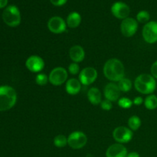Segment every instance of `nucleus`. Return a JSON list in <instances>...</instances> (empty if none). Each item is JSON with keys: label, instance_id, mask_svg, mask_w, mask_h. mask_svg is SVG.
<instances>
[{"label": "nucleus", "instance_id": "c85d7f7f", "mask_svg": "<svg viewBox=\"0 0 157 157\" xmlns=\"http://www.w3.org/2000/svg\"><path fill=\"white\" fill-rule=\"evenodd\" d=\"M150 75H151L155 79L157 80V61L153 62L151 67H150Z\"/></svg>", "mask_w": 157, "mask_h": 157}, {"label": "nucleus", "instance_id": "aec40b11", "mask_svg": "<svg viewBox=\"0 0 157 157\" xmlns=\"http://www.w3.org/2000/svg\"><path fill=\"white\" fill-rule=\"evenodd\" d=\"M144 106L147 109L150 110H153L157 108V96L156 95L152 94L148 95L147 98L144 99Z\"/></svg>", "mask_w": 157, "mask_h": 157}, {"label": "nucleus", "instance_id": "dca6fc26", "mask_svg": "<svg viewBox=\"0 0 157 157\" xmlns=\"http://www.w3.org/2000/svg\"><path fill=\"white\" fill-rule=\"evenodd\" d=\"M69 56L72 62L79 64L85 58V51L81 45H74L69 50Z\"/></svg>", "mask_w": 157, "mask_h": 157}, {"label": "nucleus", "instance_id": "473e14b6", "mask_svg": "<svg viewBox=\"0 0 157 157\" xmlns=\"http://www.w3.org/2000/svg\"><path fill=\"white\" fill-rule=\"evenodd\" d=\"M127 157H140L137 152H130L127 154Z\"/></svg>", "mask_w": 157, "mask_h": 157}, {"label": "nucleus", "instance_id": "5701e85b", "mask_svg": "<svg viewBox=\"0 0 157 157\" xmlns=\"http://www.w3.org/2000/svg\"><path fill=\"white\" fill-rule=\"evenodd\" d=\"M54 145L58 148H63L67 145V137L63 134H58L54 138Z\"/></svg>", "mask_w": 157, "mask_h": 157}, {"label": "nucleus", "instance_id": "f03ea898", "mask_svg": "<svg viewBox=\"0 0 157 157\" xmlns=\"http://www.w3.org/2000/svg\"><path fill=\"white\" fill-rule=\"evenodd\" d=\"M156 80L150 74H141L134 81V87L139 93L150 95L156 89Z\"/></svg>", "mask_w": 157, "mask_h": 157}, {"label": "nucleus", "instance_id": "4be33fe9", "mask_svg": "<svg viewBox=\"0 0 157 157\" xmlns=\"http://www.w3.org/2000/svg\"><path fill=\"white\" fill-rule=\"evenodd\" d=\"M128 127L133 131H136V130H139V128L141 126V120L136 115H133V116L130 117L128 120Z\"/></svg>", "mask_w": 157, "mask_h": 157}, {"label": "nucleus", "instance_id": "a211bd4d", "mask_svg": "<svg viewBox=\"0 0 157 157\" xmlns=\"http://www.w3.org/2000/svg\"><path fill=\"white\" fill-rule=\"evenodd\" d=\"M87 98L91 104L98 105V104H101L102 101V94L98 87H93L89 89L87 92Z\"/></svg>", "mask_w": 157, "mask_h": 157}, {"label": "nucleus", "instance_id": "f3484780", "mask_svg": "<svg viewBox=\"0 0 157 157\" xmlns=\"http://www.w3.org/2000/svg\"><path fill=\"white\" fill-rule=\"evenodd\" d=\"M81 83L79 79L77 78H70L65 83V90L68 94L76 95L81 91Z\"/></svg>", "mask_w": 157, "mask_h": 157}, {"label": "nucleus", "instance_id": "f8f14e48", "mask_svg": "<svg viewBox=\"0 0 157 157\" xmlns=\"http://www.w3.org/2000/svg\"><path fill=\"white\" fill-rule=\"evenodd\" d=\"M111 12L118 19L124 20L128 18L130 13V9L124 2H116L111 6Z\"/></svg>", "mask_w": 157, "mask_h": 157}, {"label": "nucleus", "instance_id": "39448f33", "mask_svg": "<svg viewBox=\"0 0 157 157\" xmlns=\"http://www.w3.org/2000/svg\"><path fill=\"white\" fill-rule=\"evenodd\" d=\"M87 143V135L82 131H74L67 136V145L74 150L82 149Z\"/></svg>", "mask_w": 157, "mask_h": 157}, {"label": "nucleus", "instance_id": "6ab92c4d", "mask_svg": "<svg viewBox=\"0 0 157 157\" xmlns=\"http://www.w3.org/2000/svg\"><path fill=\"white\" fill-rule=\"evenodd\" d=\"M81 16L78 12H72L67 15L66 23L67 26L70 29H76L81 25Z\"/></svg>", "mask_w": 157, "mask_h": 157}, {"label": "nucleus", "instance_id": "393cba45", "mask_svg": "<svg viewBox=\"0 0 157 157\" xmlns=\"http://www.w3.org/2000/svg\"><path fill=\"white\" fill-rule=\"evenodd\" d=\"M35 82L39 86H45L49 82L48 76L44 73H39L35 77Z\"/></svg>", "mask_w": 157, "mask_h": 157}, {"label": "nucleus", "instance_id": "7c9ffc66", "mask_svg": "<svg viewBox=\"0 0 157 157\" xmlns=\"http://www.w3.org/2000/svg\"><path fill=\"white\" fill-rule=\"evenodd\" d=\"M144 100L143 99L142 97H136L133 100V104L136 106H140L144 104Z\"/></svg>", "mask_w": 157, "mask_h": 157}, {"label": "nucleus", "instance_id": "412c9836", "mask_svg": "<svg viewBox=\"0 0 157 157\" xmlns=\"http://www.w3.org/2000/svg\"><path fill=\"white\" fill-rule=\"evenodd\" d=\"M117 85L119 87L120 90L121 92H124V93H127L129 92L132 89L133 87V83L130 81L129 78H124L119 81L117 82Z\"/></svg>", "mask_w": 157, "mask_h": 157}, {"label": "nucleus", "instance_id": "b1692460", "mask_svg": "<svg viewBox=\"0 0 157 157\" xmlns=\"http://www.w3.org/2000/svg\"><path fill=\"white\" fill-rule=\"evenodd\" d=\"M150 15L149 12L146 10L140 11L136 15V21L140 23H143V24H147V22L150 21Z\"/></svg>", "mask_w": 157, "mask_h": 157}, {"label": "nucleus", "instance_id": "bb28decb", "mask_svg": "<svg viewBox=\"0 0 157 157\" xmlns=\"http://www.w3.org/2000/svg\"><path fill=\"white\" fill-rule=\"evenodd\" d=\"M67 71L69 73L72 75H76L78 73H80V66L78 63L72 62L69 64L67 67Z\"/></svg>", "mask_w": 157, "mask_h": 157}, {"label": "nucleus", "instance_id": "ddd939ff", "mask_svg": "<svg viewBox=\"0 0 157 157\" xmlns=\"http://www.w3.org/2000/svg\"><path fill=\"white\" fill-rule=\"evenodd\" d=\"M25 66L29 71L32 73H39L44 69V61L38 55H31L25 61Z\"/></svg>", "mask_w": 157, "mask_h": 157}, {"label": "nucleus", "instance_id": "4468645a", "mask_svg": "<svg viewBox=\"0 0 157 157\" xmlns=\"http://www.w3.org/2000/svg\"><path fill=\"white\" fill-rule=\"evenodd\" d=\"M121 91L118 87L117 84L114 82H110L104 87V95L105 99L115 102L118 101V100L121 98Z\"/></svg>", "mask_w": 157, "mask_h": 157}, {"label": "nucleus", "instance_id": "c756f323", "mask_svg": "<svg viewBox=\"0 0 157 157\" xmlns=\"http://www.w3.org/2000/svg\"><path fill=\"white\" fill-rule=\"evenodd\" d=\"M50 2L55 6H62L66 4L67 0H50Z\"/></svg>", "mask_w": 157, "mask_h": 157}, {"label": "nucleus", "instance_id": "0eeeda50", "mask_svg": "<svg viewBox=\"0 0 157 157\" xmlns=\"http://www.w3.org/2000/svg\"><path fill=\"white\" fill-rule=\"evenodd\" d=\"M113 137L114 140L118 144H127L133 139V130H130L129 127L120 126L113 130Z\"/></svg>", "mask_w": 157, "mask_h": 157}, {"label": "nucleus", "instance_id": "2f4dec72", "mask_svg": "<svg viewBox=\"0 0 157 157\" xmlns=\"http://www.w3.org/2000/svg\"><path fill=\"white\" fill-rule=\"evenodd\" d=\"M8 2L9 0H0V9H6L7 7Z\"/></svg>", "mask_w": 157, "mask_h": 157}, {"label": "nucleus", "instance_id": "423d86ee", "mask_svg": "<svg viewBox=\"0 0 157 157\" xmlns=\"http://www.w3.org/2000/svg\"><path fill=\"white\" fill-rule=\"evenodd\" d=\"M67 77H68V74L64 67H55L49 74V82L54 86L62 85L67 81Z\"/></svg>", "mask_w": 157, "mask_h": 157}, {"label": "nucleus", "instance_id": "a878e982", "mask_svg": "<svg viewBox=\"0 0 157 157\" xmlns=\"http://www.w3.org/2000/svg\"><path fill=\"white\" fill-rule=\"evenodd\" d=\"M133 101L128 98L123 97L118 100V105L120 107L123 109H129L133 106Z\"/></svg>", "mask_w": 157, "mask_h": 157}, {"label": "nucleus", "instance_id": "f257e3e1", "mask_svg": "<svg viewBox=\"0 0 157 157\" xmlns=\"http://www.w3.org/2000/svg\"><path fill=\"white\" fill-rule=\"evenodd\" d=\"M103 71L105 78L112 82H118L125 76L124 64L117 58L107 60L104 65Z\"/></svg>", "mask_w": 157, "mask_h": 157}, {"label": "nucleus", "instance_id": "2eb2a0df", "mask_svg": "<svg viewBox=\"0 0 157 157\" xmlns=\"http://www.w3.org/2000/svg\"><path fill=\"white\" fill-rule=\"evenodd\" d=\"M127 149L118 143L110 145L106 151V157H127Z\"/></svg>", "mask_w": 157, "mask_h": 157}, {"label": "nucleus", "instance_id": "9d476101", "mask_svg": "<svg viewBox=\"0 0 157 157\" xmlns=\"http://www.w3.org/2000/svg\"><path fill=\"white\" fill-rule=\"evenodd\" d=\"M98 76V71L94 67H87L80 71L78 79L82 85H90L95 82Z\"/></svg>", "mask_w": 157, "mask_h": 157}, {"label": "nucleus", "instance_id": "6e6552de", "mask_svg": "<svg viewBox=\"0 0 157 157\" xmlns=\"http://www.w3.org/2000/svg\"><path fill=\"white\" fill-rule=\"evenodd\" d=\"M142 35L144 41L148 44L157 42V21H150L144 25L142 30Z\"/></svg>", "mask_w": 157, "mask_h": 157}, {"label": "nucleus", "instance_id": "7ed1b4c3", "mask_svg": "<svg viewBox=\"0 0 157 157\" xmlns=\"http://www.w3.org/2000/svg\"><path fill=\"white\" fill-rule=\"evenodd\" d=\"M17 101V93L15 89L9 85L0 86V111L12 109Z\"/></svg>", "mask_w": 157, "mask_h": 157}, {"label": "nucleus", "instance_id": "cd10ccee", "mask_svg": "<svg viewBox=\"0 0 157 157\" xmlns=\"http://www.w3.org/2000/svg\"><path fill=\"white\" fill-rule=\"evenodd\" d=\"M100 105H101V109L104 110H106V111H109V110H112V108H113V104H112V102L107 99L101 101Z\"/></svg>", "mask_w": 157, "mask_h": 157}, {"label": "nucleus", "instance_id": "9b49d317", "mask_svg": "<svg viewBox=\"0 0 157 157\" xmlns=\"http://www.w3.org/2000/svg\"><path fill=\"white\" fill-rule=\"evenodd\" d=\"M48 29L54 34H61L66 31L67 23L61 17L53 16L48 21Z\"/></svg>", "mask_w": 157, "mask_h": 157}, {"label": "nucleus", "instance_id": "20e7f679", "mask_svg": "<svg viewBox=\"0 0 157 157\" xmlns=\"http://www.w3.org/2000/svg\"><path fill=\"white\" fill-rule=\"evenodd\" d=\"M2 20L9 27H17L21 21V12L15 5L8 6L2 12Z\"/></svg>", "mask_w": 157, "mask_h": 157}, {"label": "nucleus", "instance_id": "1a4fd4ad", "mask_svg": "<svg viewBox=\"0 0 157 157\" xmlns=\"http://www.w3.org/2000/svg\"><path fill=\"white\" fill-rule=\"evenodd\" d=\"M138 21L133 18H128L122 20L121 23V32L126 38H130L136 33L138 30Z\"/></svg>", "mask_w": 157, "mask_h": 157}]
</instances>
